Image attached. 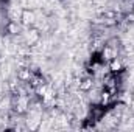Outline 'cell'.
I'll use <instances>...</instances> for the list:
<instances>
[{"label":"cell","instance_id":"2","mask_svg":"<svg viewBox=\"0 0 134 132\" xmlns=\"http://www.w3.org/2000/svg\"><path fill=\"white\" fill-rule=\"evenodd\" d=\"M22 17H24V22H25V23H31V22H34V14H33V12H28V11H27V12H24Z\"/></svg>","mask_w":134,"mask_h":132},{"label":"cell","instance_id":"6","mask_svg":"<svg viewBox=\"0 0 134 132\" xmlns=\"http://www.w3.org/2000/svg\"><path fill=\"white\" fill-rule=\"evenodd\" d=\"M10 16H11L13 19H17V17L20 16V9L17 8V6H13V8L10 9Z\"/></svg>","mask_w":134,"mask_h":132},{"label":"cell","instance_id":"7","mask_svg":"<svg viewBox=\"0 0 134 132\" xmlns=\"http://www.w3.org/2000/svg\"><path fill=\"white\" fill-rule=\"evenodd\" d=\"M52 128V120H45L44 123L41 124V129L42 131H47V129H50Z\"/></svg>","mask_w":134,"mask_h":132},{"label":"cell","instance_id":"9","mask_svg":"<svg viewBox=\"0 0 134 132\" xmlns=\"http://www.w3.org/2000/svg\"><path fill=\"white\" fill-rule=\"evenodd\" d=\"M25 106H27V100L22 98V100H20V103H19V110H25Z\"/></svg>","mask_w":134,"mask_h":132},{"label":"cell","instance_id":"10","mask_svg":"<svg viewBox=\"0 0 134 132\" xmlns=\"http://www.w3.org/2000/svg\"><path fill=\"white\" fill-rule=\"evenodd\" d=\"M80 87H81V89H84V90H86V89H89V87H90V81H89V79H87V81H84Z\"/></svg>","mask_w":134,"mask_h":132},{"label":"cell","instance_id":"5","mask_svg":"<svg viewBox=\"0 0 134 132\" xmlns=\"http://www.w3.org/2000/svg\"><path fill=\"white\" fill-rule=\"evenodd\" d=\"M38 28H41V30H48V22H47V20L45 19H39L38 20Z\"/></svg>","mask_w":134,"mask_h":132},{"label":"cell","instance_id":"3","mask_svg":"<svg viewBox=\"0 0 134 132\" xmlns=\"http://www.w3.org/2000/svg\"><path fill=\"white\" fill-rule=\"evenodd\" d=\"M17 50H19V47H17L16 44L6 45V53H8V54H17Z\"/></svg>","mask_w":134,"mask_h":132},{"label":"cell","instance_id":"15","mask_svg":"<svg viewBox=\"0 0 134 132\" xmlns=\"http://www.w3.org/2000/svg\"><path fill=\"white\" fill-rule=\"evenodd\" d=\"M132 110H134V107H132Z\"/></svg>","mask_w":134,"mask_h":132},{"label":"cell","instance_id":"14","mask_svg":"<svg viewBox=\"0 0 134 132\" xmlns=\"http://www.w3.org/2000/svg\"><path fill=\"white\" fill-rule=\"evenodd\" d=\"M123 100H125L126 103H131V96H128V95H126V96H125V98H123Z\"/></svg>","mask_w":134,"mask_h":132},{"label":"cell","instance_id":"1","mask_svg":"<svg viewBox=\"0 0 134 132\" xmlns=\"http://www.w3.org/2000/svg\"><path fill=\"white\" fill-rule=\"evenodd\" d=\"M0 70H2V76H3V78H5V76H8L10 72H11L10 62H2V65H0Z\"/></svg>","mask_w":134,"mask_h":132},{"label":"cell","instance_id":"12","mask_svg":"<svg viewBox=\"0 0 134 132\" xmlns=\"http://www.w3.org/2000/svg\"><path fill=\"white\" fill-rule=\"evenodd\" d=\"M10 30H11V33H16V31H17V26H16V25H11Z\"/></svg>","mask_w":134,"mask_h":132},{"label":"cell","instance_id":"11","mask_svg":"<svg viewBox=\"0 0 134 132\" xmlns=\"http://www.w3.org/2000/svg\"><path fill=\"white\" fill-rule=\"evenodd\" d=\"M20 78H28V72H20Z\"/></svg>","mask_w":134,"mask_h":132},{"label":"cell","instance_id":"13","mask_svg":"<svg viewBox=\"0 0 134 132\" xmlns=\"http://www.w3.org/2000/svg\"><path fill=\"white\" fill-rule=\"evenodd\" d=\"M118 67H120V64H118V62H115V64H112V68H114V70H117Z\"/></svg>","mask_w":134,"mask_h":132},{"label":"cell","instance_id":"8","mask_svg":"<svg viewBox=\"0 0 134 132\" xmlns=\"http://www.w3.org/2000/svg\"><path fill=\"white\" fill-rule=\"evenodd\" d=\"M125 128H134V118H125Z\"/></svg>","mask_w":134,"mask_h":132},{"label":"cell","instance_id":"4","mask_svg":"<svg viewBox=\"0 0 134 132\" xmlns=\"http://www.w3.org/2000/svg\"><path fill=\"white\" fill-rule=\"evenodd\" d=\"M27 39H28V42H30V44H34L38 40V33L36 31H30V33H28V36H27Z\"/></svg>","mask_w":134,"mask_h":132}]
</instances>
